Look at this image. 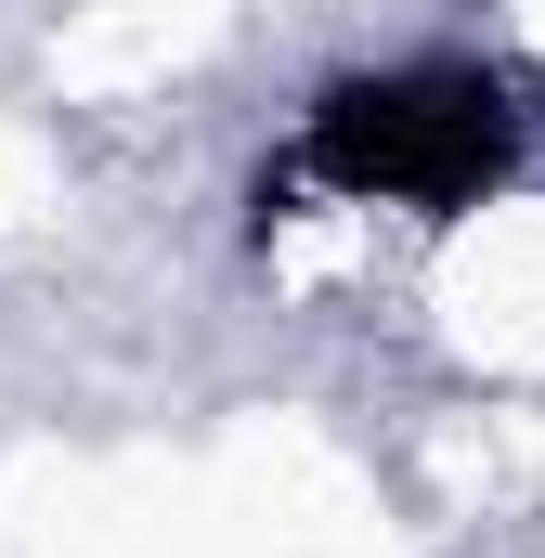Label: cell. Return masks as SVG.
<instances>
[{
    "label": "cell",
    "mask_w": 545,
    "mask_h": 558,
    "mask_svg": "<svg viewBox=\"0 0 545 558\" xmlns=\"http://www.w3.org/2000/svg\"><path fill=\"white\" fill-rule=\"evenodd\" d=\"M299 156L364 208H481L520 169V105L481 65H351L312 92Z\"/></svg>",
    "instance_id": "cell-1"
}]
</instances>
